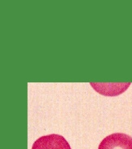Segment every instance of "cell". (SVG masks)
<instances>
[{"label": "cell", "mask_w": 132, "mask_h": 149, "mask_svg": "<svg viewBox=\"0 0 132 149\" xmlns=\"http://www.w3.org/2000/svg\"><path fill=\"white\" fill-rule=\"evenodd\" d=\"M32 149H71L63 136L56 134L44 135L33 143Z\"/></svg>", "instance_id": "1"}, {"label": "cell", "mask_w": 132, "mask_h": 149, "mask_svg": "<svg viewBox=\"0 0 132 149\" xmlns=\"http://www.w3.org/2000/svg\"><path fill=\"white\" fill-rule=\"evenodd\" d=\"M98 149H132V138L124 133L112 134L103 139Z\"/></svg>", "instance_id": "2"}]
</instances>
